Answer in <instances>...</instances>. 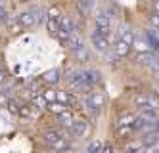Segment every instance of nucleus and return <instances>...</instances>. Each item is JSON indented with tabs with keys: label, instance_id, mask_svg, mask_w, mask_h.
Masks as SVG:
<instances>
[{
	"label": "nucleus",
	"instance_id": "obj_32",
	"mask_svg": "<svg viewBox=\"0 0 159 153\" xmlns=\"http://www.w3.org/2000/svg\"><path fill=\"white\" fill-rule=\"evenodd\" d=\"M19 2H29V0H19Z\"/></svg>",
	"mask_w": 159,
	"mask_h": 153
},
{
	"label": "nucleus",
	"instance_id": "obj_15",
	"mask_svg": "<svg viewBox=\"0 0 159 153\" xmlns=\"http://www.w3.org/2000/svg\"><path fill=\"white\" fill-rule=\"evenodd\" d=\"M46 109H48L50 113H54V115H61L63 111H67L69 107H67V105H63V103H60V101H48Z\"/></svg>",
	"mask_w": 159,
	"mask_h": 153
},
{
	"label": "nucleus",
	"instance_id": "obj_31",
	"mask_svg": "<svg viewBox=\"0 0 159 153\" xmlns=\"http://www.w3.org/2000/svg\"><path fill=\"white\" fill-rule=\"evenodd\" d=\"M153 10H155V14L159 16V0H155V2H153Z\"/></svg>",
	"mask_w": 159,
	"mask_h": 153
},
{
	"label": "nucleus",
	"instance_id": "obj_7",
	"mask_svg": "<svg viewBox=\"0 0 159 153\" xmlns=\"http://www.w3.org/2000/svg\"><path fill=\"white\" fill-rule=\"evenodd\" d=\"M136 61L140 65H146V67H152V69H157L159 71V54L157 52H140L136 54Z\"/></svg>",
	"mask_w": 159,
	"mask_h": 153
},
{
	"label": "nucleus",
	"instance_id": "obj_22",
	"mask_svg": "<svg viewBox=\"0 0 159 153\" xmlns=\"http://www.w3.org/2000/svg\"><path fill=\"white\" fill-rule=\"evenodd\" d=\"M17 115H21V117H31L33 115V103H29V105L27 103H21Z\"/></svg>",
	"mask_w": 159,
	"mask_h": 153
},
{
	"label": "nucleus",
	"instance_id": "obj_28",
	"mask_svg": "<svg viewBox=\"0 0 159 153\" xmlns=\"http://www.w3.org/2000/svg\"><path fill=\"white\" fill-rule=\"evenodd\" d=\"M75 57H79L81 61H84V60H86V48H84V50H79V52H75Z\"/></svg>",
	"mask_w": 159,
	"mask_h": 153
},
{
	"label": "nucleus",
	"instance_id": "obj_14",
	"mask_svg": "<svg viewBox=\"0 0 159 153\" xmlns=\"http://www.w3.org/2000/svg\"><path fill=\"white\" fill-rule=\"evenodd\" d=\"M73 121H75V117H73V113L67 109V111H63L61 115H58V123H60V126H63V128H69L71 124H73Z\"/></svg>",
	"mask_w": 159,
	"mask_h": 153
},
{
	"label": "nucleus",
	"instance_id": "obj_10",
	"mask_svg": "<svg viewBox=\"0 0 159 153\" xmlns=\"http://www.w3.org/2000/svg\"><path fill=\"white\" fill-rule=\"evenodd\" d=\"M60 79H61V73H60V69H50V71H46L42 77H40V80L44 82V84H58L60 82Z\"/></svg>",
	"mask_w": 159,
	"mask_h": 153
},
{
	"label": "nucleus",
	"instance_id": "obj_20",
	"mask_svg": "<svg viewBox=\"0 0 159 153\" xmlns=\"http://www.w3.org/2000/svg\"><path fill=\"white\" fill-rule=\"evenodd\" d=\"M77 6H79V10H81L83 14H90V10L94 8V0H79Z\"/></svg>",
	"mask_w": 159,
	"mask_h": 153
},
{
	"label": "nucleus",
	"instance_id": "obj_21",
	"mask_svg": "<svg viewBox=\"0 0 159 153\" xmlns=\"http://www.w3.org/2000/svg\"><path fill=\"white\" fill-rule=\"evenodd\" d=\"M134 117H136V115H132V113H127V115L119 117V126H132Z\"/></svg>",
	"mask_w": 159,
	"mask_h": 153
},
{
	"label": "nucleus",
	"instance_id": "obj_19",
	"mask_svg": "<svg viewBox=\"0 0 159 153\" xmlns=\"http://www.w3.org/2000/svg\"><path fill=\"white\" fill-rule=\"evenodd\" d=\"M102 147H104V144H102V140H92L88 146H86V153H100L102 151Z\"/></svg>",
	"mask_w": 159,
	"mask_h": 153
},
{
	"label": "nucleus",
	"instance_id": "obj_18",
	"mask_svg": "<svg viewBox=\"0 0 159 153\" xmlns=\"http://www.w3.org/2000/svg\"><path fill=\"white\" fill-rule=\"evenodd\" d=\"M60 138H61V134H60V132L52 130V132H44V134H42V142L46 144V146H52L54 142H58Z\"/></svg>",
	"mask_w": 159,
	"mask_h": 153
},
{
	"label": "nucleus",
	"instance_id": "obj_6",
	"mask_svg": "<svg viewBox=\"0 0 159 153\" xmlns=\"http://www.w3.org/2000/svg\"><path fill=\"white\" fill-rule=\"evenodd\" d=\"M134 105L140 111H155L157 105H159V100L150 96V94H140V96L134 98Z\"/></svg>",
	"mask_w": 159,
	"mask_h": 153
},
{
	"label": "nucleus",
	"instance_id": "obj_5",
	"mask_svg": "<svg viewBox=\"0 0 159 153\" xmlns=\"http://www.w3.org/2000/svg\"><path fill=\"white\" fill-rule=\"evenodd\" d=\"M73 31H75V23H73V19H71L69 16H61L60 23H58V33H56L58 40L65 42V40L73 34Z\"/></svg>",
	"mask_w": 159,
	"mask_h": 153
},
{
	"label": "nucleus",
	"instance_id": "obj_25",
	"mask_svg": "<svg viewBox=\"0 0 159 153\" xmlns=\"http://www.w3.org/2000/svg\"><path fill=\"white\" fill-rule=\"evenodd\" d=\"M150 25H152V29H153V31H159V16L155 14V11L150 16Z\"/></svg>",
	"mask_w": 159,
	"mask_h": 153
},
{
	"label": "nucleus",
	"instance_id": "obj_2",
	"mask_svg": "<svg viewBox=\"0 0 159 153\" xmlns=\"http://www.w3.org/2000/svg\"><path fill=\"white\" fill-rule=\"evenodd\" d=\"M42 16H40V10L39 8H31L27 11H21V14L17 16V21H19V25L23 27V29H33V27H37L39 23H40Z\"/></svg>",
	"mask_w": 159,
	"mask_h": 153
},
{
	"label": "nucleus",
	"instance_id": "obj_4",
	"mask_svg": "<svg viewBox=\"0 0 159 153\" xmlns=\"http://www.w3.org/2000/svg\"><path fill=\"white\" fill-rule=\"evenodd\" d=\"M111 19L113 16H109L106 10L98 11V16L94 17V23H96V34H102V37H107L109 34V29H111Z\"/></svg>",
	"mask_w": 159,
	"mask_h": 153
},
{
	"label": "nucleus",
	"instance_id": "obj_33",
	"mask_svg": "<svg viewBox=\"0 0 159 153\" xmlns=\"http://www.w3.org/2000/svg\"><path fill=\"white\" fill-rule=\"evenodd\" d=\"M0 42H2V37H0Z\"/></svg>",
	"mask_w": 159,
	"mask_h": 153
},
{
	"label": "nucleus",
	"instance_id": "obj_17",
	"mask_svg": "<svg viewBox=\"0 0 159 153\" xmlns=\"http://www.w3.org/2000/svg\"><path fill=\"white\" fill-rule=\"evenodd\" d=\"M54 151H58V153H63V151H69L71 149V146H69V142H67L65 138H60L58 142H54L52 146H50Z\"/></svg>",
	"mask_w": 159,
	"mask_h": 153
},
{
	"label": "nucleus",
	"instance_id": "obj_3",
	"mask_svg": "<svg viewBox=\"0 0 159 153\" xmlns=\"http://www.w3.org/2000/svg\"><path fill=\"white\" fill-rule=\"evenodd\" d=\"M104 103H106V96H104L102 92H92V90H90L88 96L84 98V107H86L90 113H94V115L102 111Z\"/></svg>",
	"mask_w": 159,
	"mask_h": 153
},
{
	"label": "nucleus",
	"instance_id": "obj_35",
	"mask_svg": "<svg viewBox=\"0 0 159 153\" xmlns=\"http://www.w3.org/2000/svg\"><path fill=\"white\" fill-rule=\"evenodd\" d=\"M157 80H159V79H157Z\"/></svg>",
	"mask_w": 159,
	"mask_h": 153
},
{
	"label": "nucleus",
	"instance_id": "obj_23",
	"mask_svg": "<svg viewBox=\"0 0 159 153\" xmlns=\"http://www.w3.org/2000/svg\"><path fill=\"white\" fill-rule=\"evenodd\" d=\"M46 19L60 21V19H61V14H60V10H58V8H50V10L46 11Z\"/></svg>",
	"mask_w": 159,
	"mask_h": 153
},
{
	"label": "nucleus",
	"instance_id": "obj_24",
	"mask_svg": "<svg viewBox=\"0 0 159 153\" xmlns=\"http://www.w3.org/2000/svg\"><path fill=\"white\" fill-rule=\"evenodd\" d=\"M58 23L60 21H54V19H46V27H48V31L56 37V33H58Z\"/></svg>",
	"mask_w": 159,
	"mask_h": 153
},
{
	"label": "nucleus",
	"instance_id": "obj_16",
	"mask_svg": "<svg viewBox=\"0 0 159 153\" xmlns=\"http://www.w3.org/2000/svg\"><path fill=\"white\" fill-rule=\"evenodd\" d=\"M130 48H132V46H130V44H127V42H123V40H117V42H115V54H117L119 57L129 56Z\"/></svg>",
	"mask_w": 159,
	"mask_h": 153
},
{
	"label": "nucleus",
	"instance_id": "obj_26",
	"mask_svg": "<svg viewBox=\"0 0 159 153\" xmlns=\"http://www.w3.org/2000/svg\"><path fill=\"white\" fill-rule=\"evenodd\" d=\"M42 96L46 101H56V90H42Z\"/></svg>",
	"mask_w": 159,
	"mask_h": 153
},
{
	"label": "nucleus",
	"instance_id": "obj_29",
	"mask_svg": "<svg viewBox=\"0 0 159 153\" xmlns=\"http://www.w3.org/2000/svg\"><path fill=\"white\" fill-rule=\"evenodd\" d=\"M100 153H115V149H113V146L111 144H106L104 147H102V151Z\"/></svg>",
	"mask_w": 159,
	"mask_h": 153
},
{
	"label": "nucleus",
	"instance_id": "obj_11",
	"mask_svg": "<svg viewBox=\"0 0 159 153\" xmlns=\"http://www.w3.org/2000/svg\"><path fill=\"white\" fill-rule=\"evenodd\" d=\"M86 128H88V123L83 121V119H79V121H73V124L69 126V130L75 138H81L84 132H86Z\"/></svg>",
	"mask_w": 159,
	"mask_h": 153
},
{
	"label": "nucleus",
	"instance_id": "obj_34",
	"mask_svg": "<svg viewBox=\"0 0 159 153\" xmlns=\"http://www.w3.org/2000/svg\"><path fill=\"white\" fill-rule=\"evenodd\" d=\"M84 153H86V151H84Z\"/></svg>",
	"mask_w": 159,
	"mask_h": 153
},
{
	"label": "nucleus",
	"instance_id": "obj_8",
	"mask_svg": "<svg viewBox=\"0 0 159 153\" xmlns=\"http://www.w3.org/2000/svg\"><path fill=\"white\" fill-rule=\"evenodd\" d=\"M63 44H65V46H67V48H69L73 54H75V52H79V50H84V48H86V46H84V40L79 37V34H75V33H73L71 37L63 42Z\"/></svg>",
	"mask_w": 159,
	"mask_h": 153
},
{
	"label": "nucleus",
	"instance_id": "obj_12",
	"mask_svg": "<svg viewBox=\"0 0 159 153\" xmlns=\"http://www.w3.org/2000/svg\"><path fill=\"white\" fill-rule=\"evenodd\" d=\"M132 46L136 48V52H152V44L148 42V38H142V37H134V42Z\"/></svg>",
	"mask_w": 159,
	"mask_h": 153
},
{
	"label": "nucleus",
	"instance_id": "obj_27",
	"mask_svg": "<svg viewBox=\"0 0 159 153\" xmlns=\"http://www.w3.org/2000/svg\"><path fill=\"white\" fill-rule=\"evenodd\" d=\"M6 19H8V11H6L4 8H0V25H4Z\"/></svg>",
	"mask_w": 159,
	"mask_h": 153
},
{
	"label": "nucleus",
	"instance_id": "obj_30",
	"mask_svg": "<svg viewBox=\"0 0 159 153\" xmlns=\"http://www.w3.org/2000/svg\"><path fill=\"white\" fill-rule=\"evenodd\" d=\"M6 79H8V75H6V69H4V67H0V84H4V82H6Z\"/></svg>",
	"mask_w": 159,
	"mask_h": 153
},
{
	"label": "nucleus",
	"instance_id": "obj_13",
	"mask_svg": "<svg viewBox=\"0 0 159 153\" xmlns=\"http://www.w3.org/2000/svg\"><path fill=\"white\" fill-rule=\"evenodd\" d=\"M117 40H123V42H127V44L132 46V42H134V33L129 27H121L119 33H117Z\"/></svg>",
	"mask_w": 159,
	"mask_h": 153
},
{
	"label": "nucleus",
	"instance_id": "obj_1",
	"mask_svg": "<svg viewBox=\"0 0 159 153\" xmlns=\"http://www.w3.org/2000/svg\"><path fill=\"white\" fill-rule=\"evenodd\" d=\"M65 82H67V86L73 88V90H79V92H88V90H92V86L86 82L84 79V69H77V71H71L69 75L65 77Z\"/></svg>",
	"mask_w": 159,
	"mask_h": 153
},
{
	"label": "nucleus",
	"instance_id": "obj_9",
	"mask_svg": "<svg viewBox=\"0 0 159 153\" xmlns=\"http://www.w3.org/2000/svg\"><path fill=\"white\" fill-rule=\"evenodd\" d=\"M90 40H92L94 48H96L98 52H107V50H109V40H107V37H102V34H96V33H92V37H90Z\"/></svg>",
	"mask_w": 159,
	"mask_h": 153
}]
</instances>
